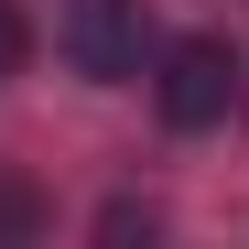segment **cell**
<instances>
[{
	"label": "cell",
	"mask_w": 249,
	"mask_h": 249,
	"mask_svg": "<svg viewBox=\"0 0 249 249\" xmlns=\"http://www.w3.org/2000/svg\"><path fill=\"white\" fill-rule=\"evenodd\" d=\"M152 98H162V119H174V130H217V119L238 108V54L217 44V33H184V44L162 54Z\"/></svg>",
	"instance_id": "2"
},
{
	"label": "cell",
	"mask_w": 249,
	"mask_h": 249,
	"mask_svg": "<svg viewBox=\"0 0 249 249\" xmlns=\"http://www.w3.org/2000/svg\"><path fill=\"white\" fill-rule=\"evenodd\" d=\"M11 54H22V22H11V11H0V65H11Z\"/></svg>",
	"instance_id": "4"
},
{
	"label": "cell",
	"mask_w": 249,
	"mask_h": 249,
	"mask_svg": "<svg viewBox=\"0 0 249 249\" xmlns=\"http://www.w3.org/2000/svg\"><path fill=\"white\" fill-rule=\"evenodd\" d=\"M54 44L76 76H98V87H130V76L152 65V0H65Z\"/></svg>",
	"instance_id": "1"
},
{
	"label": "cell",
	"mask_w": 249,
	"mask_h": 249,
	"mask_svg": "<svg viewBox=\"0 0 249 249\" xmlns=\"http://www.w3.org/2000/svg\"><path fill=\"white\" fill-rule=\"evenodd\" d=\"M33 228H44V206H33V184H11V174H0V238H33Z\"/></svg>",
	"instance_id": "3"
}]
</instances>
